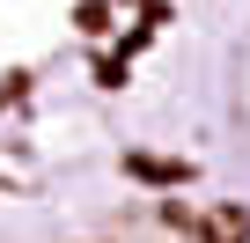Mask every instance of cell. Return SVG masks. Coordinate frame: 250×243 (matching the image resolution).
Instances as JSON below:
<instances>
[{
	"mask_svg": "<svg viewBox=\"0 0 250 243\" xmlns=\"http://www.w3.org/2000/svg\"><path fill=\"white\" fill-rule=\"evenodd\" d=\"M125 170H133L140 184H191V162H169V155H125Z\"/></svg>",
	"mask_w": 250,
	"mask_h": 243,
	"instance_id": "cell-1",
	"label": "cell"
},
{
	"mask_svg": "<svg viewBox=\"0 0 250 243\" xmlns=\"http://www.w3.org/2000/svg\"><path fill=\"white\" fill-rule=\"evenodd\" d=\"M243 236H250V206H213L206 243H243Z\"/></svg>",
	"mask_w": 250,
	"mask_h": 243,
	"instance_id": "cell-2",
	"label": "cell"
},
{
	"mask_svg": "<svg viewBox=\"0 0 250 243\" xmlns=\"http://www.w3.org/2000/svg\"><path fill=\"white\" fill-rule=\"evenodd\" d=\"M0 184H8V177H0Z\"/></svg>",
	"mask_w": 250,
	"mask_h": 243,
	"instance_id": "cell-3",
	"label": "cell"
}]
</instances>
